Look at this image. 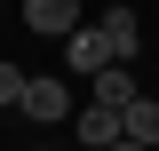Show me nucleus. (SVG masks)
Wrapping results in <instances>:
<instances>
[{
  "instance_id": "1",
  "label": "nucleus",
  "mask_w": 159,
  "mask_h": 151,
  "mask_svg": "<svg viewBox=\"0 0 159 151\" xmlns=\"http://www.w3.org/2000/svg\"><path fill=\"white\" fill-rule=\"evenodd\" d=\"M16 112L24 119H40V127H64V119H72V88H64V80H24V95H16Z\"/></svg>"
},
{
  "instance_id": "2",
  "label": "nucleus",
  "mask_w": 159,
  "mask_h": 151,
  "mask_svg": "<svg viewBox=\"0 0 159 151\" xmlns=\"http://www.w3.org/2000/svg\"><path fill=\"white\" fill-rule=\"evenodd\" d=\"M64 64H72L80 80L103 72V64H119V56H111V32H103V24H72V32H64Z\"/></svg>"
},
{
  "instance_id": "3",
  "label": "nucleus",
  "mask_w": 159,
  "mask_h": 151,
  "mask_svg": "<svg viewBox=\"0 0 159 151\" xmlns=\"http://www.w3.org/2000/svg\"><path fill=\"white\" fill-rule=\"evenodd\" d=\"M80 143H127V112H111V103H80Z\"/></svg>"
},
{
  "instance_id": "4",
  "label": "nucleus",
  "mask_w": 159,
  "mask_h": 151,
  "mask_svg": "<svg viewBox=\"0 0 159 151\" xmlns=\"http://www.w3.org/2000/svg\"><path fill=\"white\" fill-rule=\"evenodd\" d=\"M96 24L111 32V56H119V64H135V56H143V16H135V8H103Z\"/></svg>"
},
{
  "instance_id": "5",
  "label": "nucleus",
  "mask_w": 159,
  "mask_h": 151,
  "mask_svg": "<svg viewBox=\"0 0 159 151\" xmlns=\"http://www.w3.org/2000/svg\"><path fill=\"white\" fill-rule=\"evenodd\" d=\"M24 24L48 32V40H64V32L80 24V0H24Z\"/></svg>"
},
{
  "instance_id": "6",
  "label": "nucleus",
  "mask_w": 159,
  "mask_h": 151,
  "mask_svg": "<svg viewBox=\"0 0 159 151\" xmlns=\"http://www.w3.org/2000/svg\"><path fill=\"white\" fill-rule=\"evenodd\" d=\"M88 88H96V103H111V112H127V103H135V72H127V64H103V72H88Z\"/></svg>"
},
{
  "instance_id": "7",
  "label": "nucleus",
  "mask_w": 159,
  "mask_h": 151,
  "mask_svg": "<svg viewBox=\"0 0 159 151\" xmlns=\"http://www.w3.org/2000/svg\"><path fill=\"white\" fill-rule=\"evenodd\" d=\"M127 143H135V151L159 143V103H151V95H135V103H127Z\"/></svg>"
},
{
  "instance_id": "8",
  "label": "nucleus",
  "mask_w": 159,
  "mask_h": 151,
  "mask_svg": "<svg viewBox=\"0 0 159 151\" xmlns=\"http://www.w3.org/2000/svg\"><path fill=\"white\" fill-rule=\"evenodd\" d=\"M24 80H32L24 64H0V103H16V95H24Z\"/></svg>"
}]
</instances>
